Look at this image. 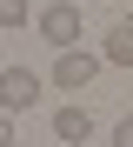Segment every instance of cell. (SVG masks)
<instances>
[{
    "label": "cell",
    "mask_w": 133,
    "mask_h": 147,
    "mask_svg": "<svg viewBox=\"0 0 133 147\" xmlns=\"http://www.w3.org/2000/svg\"><path fill=\"white\" fill-rule=\"evenodd\" d=\"M0 27H27V0H0Z\"/></svg>",
    "instance_id": "cell-6"
},
{
    "label": "cell",
    "mask_w": 133,
    "mask_h": 147,
    "mask_svg": "<svg viewBox=\"0 0 133 147\" xmlns=\"http://www.w3.org/2000/svg\"><path fill=\"white\" fill-rule=\"evenodd\" d=\"M100 60H106V67H133V27H126V20H120L113 34H106V47H100Z\"/></svg>",
    "instance_id": "cell-5"
},
{
    "label": "cell",
    "mask_w": 133,
    "mask_h": 147,
    "mask_svg": "<svg viewBox=\"0 0 133 147\" xmlns=\"http://www.w3.org/2000/svg\"><path fill=\"white\" fill-rule=\"evenodd\" d=\"M0 147H13V120L7 114H0Z\"/></svg>",
    "instance_id": "cell-8"
},
{
    "label": "cell",
    "mask_w": 133,
    "mask_h": 147,
    "mask_svg": "<svg viewBox=\"0 0 133 147\" xmlns=\"http://www.w3.org/2000/svg\"><path fill=\"white\" fill-rule=\"evenodd\" d=\"M53 140H60V147H87V140H93V114L80 107V100L53 107Z\"/></svg>",
    "instance_id": "cell-4"
},
{
    "label": "cell",
    "mask_w": 133,
    "mask_h": 147,
    "mask_svg": "<svg viewBox=\"0 0 133 147\" xmlns=\"http://www.w3.org/2000/svg\"><path fill=\"white\" fill-rule=\"evenodd\" d=\"M53 147H60V140H53Z\"/></svg>",
    "instance_id": "cell-11"
},
{
    "label": "cell",
    "mask_w": 133,
    "mask_h": 147,
    "mask_svg": "<svg viewBox=\"0 0 133 147\" xmlns=\"http://www.w3.org/2000/svg\"><path fill=\"white\" fill-rule=\"evenodd\" d=\"M100 67H106L100 54H87V47H73V54H60V60H53V87H60V94H80V87H87V80H93Z\"/></svg>",
    "instance_id": "cell-3"
},
{
    "label": "cell",
    "mask_w": 133,
    "mask_h": 147,
    "mask_svg": "<svg viewBox=\"0 0 133 147\" xmlns=\"http://www.w3.org/2000/svg\"><path fill=\"white\" fill-rule=\"evenodd\" d=\"M126 27H133V7H126Z\"/></svg>",
    "instance_id": "cell-9"
},
{
    "label": "cell",
    "mask_w": 133,
    "mask_h": 147,
    "mask_svg": "<svg viewBox=\"0 0 133 147\" xmlns=\"http://www.w3.org/2000/svg\"><path fill=\"white\" fill-rule=\"evenodd\" d=\"M120 7H133V0H120Z\"/></svg>",
    "instance_id": "cell-10"
},
{
    "label": "cell",
    "mask_w": 133,
    "mask_h": 147,
    "mask_svg": "<svg viewBox=\"0 0 133 147\" xmlns=\"http://www.w3.org/2000/svg\"><path fill=\"white\" fill-rule=\"evenodd\" d=\"M33 100H40V74L33 67H7V74H0V114H7V120H20Z\"/></svg>",
    "instance_id": "cell-2"
},
{
    "label": "cell",
    "mask_w": 133,
    "mask_h": 147,
    "mask_svg": "<svg viewBox=\"0 0 133 147\" xmlns=\"http://www.w3.org/2000/svg\"><path fill=\"white\" fill-rule=\"evenodd\" d=\"M33 27H40V40L53 47V54H73V47H80V0H53V7H40Z\"/></svg>",
    "instance_id": "cell-1"
},
{
    "label": "cell",
    "mask_w": 133,
    "mask_h": 147,
    "mask_svg": "<svg viewBox=\"0 0 133 147\" xmlns=\"http://www.w3.org/2000/svg\"><path fill=\"white\" fill-rule=\"evenodd\" d=\"M113 147H133V114H120V120H113Z\"/></svg>",
    "instance_id": "cell-7"
}]
</instances>
